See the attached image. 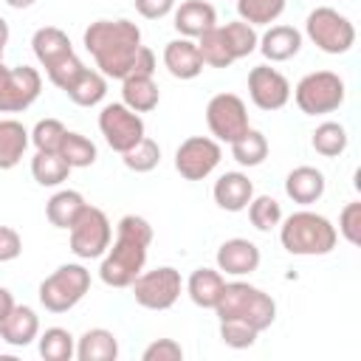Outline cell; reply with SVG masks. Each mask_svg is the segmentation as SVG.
<instances>
[{
	"mask_svg": "<svg viewBox=\"0 0 361 361\" xmlns=\"http://www.w3.org/2000/svg\"><path fill=\"white\" fill-rule=\"evenodd\" d=\"M23 254V237L11 226H0V262H11Z\"/></svg>",
	"mask_w": 361,
	"mask_h": 361,
	"instance_id": "43",
	"label": "cell"
},
{
	"mask_svg": "<svg viewBox=\"0 0 361 361\" xmlns=\"http://www.w3.org/2000/svg\"><path fill=\"white\" fill-rule=\"evenodd\" d=\"M257 336L259 333L251 324H245V322H237V319H223L220 322V338L231 350H248V347H254L257 344Z\"/></svg>",
	"mask_w": 361,
	"mask_h": 361,
	"instance_id": "40",
	"label": "cell"
},
{
	"mask_svg": "<svg viewBox=\"0 0 361 361\" xmlns=\"http://www.w3.org/2000/svg\"><path fill=\"white\" fill-rule=\"evenodd\" d=\"M42 90V76L31 65L6 68L0 62V113H23L28 110Z\"/></svg>",
	"mask_w": 361,
	"mask_h": 361,
	"instance_id": "13",
	"label": "cell"
},
{
	"mask_svg": "<svg viewBox=\"0 0 361 361\" xmlns=\"http://www.w3.org/2000/svg\"><path fill=\"white\" fill-rule=\"evenodd\" d=\"M31 144V133L17 118H0V169H14Z\"/></svg>",
	"mask_w": 361,
	"mask_h": 361,
	"instance_id": "27",
	"label": "cell"
},
{
	"mask_svg": "<svg viewBox=\"0 0 361 361\" xmlns=\"http://www.w3.org/2000/svg\"><path fill=\"white\" fill-rule=\"evenodd\" d=\"M133 296L135 305L147 307V310H169L183 290V279L180 271L172 265H158L152 271H141L133 279Z\"/></svg>",
	"mask_w": 361,
	"mask_h": 361,
	"instance_id": "9",
	"label": "cell"
},
{
	"mask_svg": "<svg viewBox=\"0 0 361 361\" xmlns=\"http://www.w3.org/2000/svg\"><path fill=\"white\" fill-rule=\"evenodd\" d=\"M290 93H293L296 107L305 116H324L344 104L347 85L333 71H313V73H305Z\"/></svg>",
	"mask_w": 361,
	"mask_h": 361,
	"instance_id": "7",
	"label": "cell"
},
{
	"mask_svg": "<svg viewBox=\"0 0 361 361\" xmlns=\"http://www.w3.org/2000/svg\"><path fill=\"white\" fill-rule=\"evenodd\" d=\"M133 3L144 20H164L166 14L175 11V0H133Z\"/></svg>",
	"mask_w": 361,
	"mask_h": 361,
	"instance_id": "44",
	"label": "cell"
},
{
	"mask_svg": "<svg viewBox=\"0 0 361 361\" xmlns=\"http://www.w3.org/2000/svg\"><path fill=\"white\" fill-rule=\"evenodd\" d=\"M85 197H82V192H76V189H59V192H54L51 197H48V203H45V217H48V223L51 226H56V228H71L76 220H79V214L85 212Z\"/></svg>",
	"mask_w": 361,
	"mask_h": 361,
	"instance_id": "28",
	"label": "cell"
},
{
	"mask_svg": "<svg viewBox=\"0 0 361 361\" xmlns=\"http://www.w3.org/2000/svg\"><path fill=\"white\" fill-rule=\"evenodd\" d=\"M3 3L11 6V8H20V11H23V8H31L37 0H3Z\"/></svg>",
	"mask_w": 361,
	"mask_h": 361,
	"instance_id": "48",
	"label": "cell"
},
{
	"mask_svg": "<svg viewBox=\"0 0 361 361\" xmlns=\"http://www.w3.org/2000/svg\"><path fill=\"white\" fill-rule=\"evenodd\" d=\"M8 23L0 17V62H3V54H6V45H8Z\"/></svg>",
	"mask_w": 361,
	"mask_h": 361,
	"instance_id": "47",
	"label": "cell"
},
{
	"mask_svg": "<svg viewBox=\"0 0 361 361\" xmlns=\"http://www.w3.org/2000/svg\"><path fill=\"white\" fill-rule=\"evenodd\" d=\"M245 209H248V220L257 231H271L282 223V206L271 195H254Z\"/></svg>",
	"mask_w": 361,
	"mask_h": 361,
	"instance_id": "37",
	"label": "cell"
},
{
	"mask_svg": "<svg viewBox=\"0 0 361 361\" xmlns=\"http://www.w3.org/2000/svg\"><path fill=\"white\" fill-rule=\"evenodd\" d=\"M62 93L79 107H96L107 96V76L96 68H82Z\"/></svg>",
	"mask_w": 361,
	"mask_h": 361,
	"instance_id": "24",
	"label": "cell"
},
{
	"mask_svg": "<svg viewBox=\"0 0 361 361\" xmlns=\"http://www.w3.org/2000/svg\"><path fill=\"white\" fill-rule=\"evenodd\" d=\"M59 155L68 161L71 169H85V166H93L96 164L99 149H96V144L87 135L68 130L65 138H62V144H59Z\"/></svg>",
	"mask_w": 361,
	"mask_h": 361,
	"instance_id": "31",
	"label": "cell"
},
{
	"mask_svg": "<svg viewBox=\"0 0 361 361\" xmlns=\"http://www.w3.org/2000/svg\"><path fill=\"white\" fill-rule=\"evenodd\" d=\"M350 245H361V203L353 200L341 209L338 214V228H336Z\"/></svg>",
	"mask_w": 361,
	"mask_h": 361,
	"instance_id": "41",
	"label": "cell"
},
{
	"mask_svg": "<svg viewBox=\"0 0 361 361\" xmlns=\"http://www.w3.org/2000/svg\"><path fill=\"white\" fill-rule=\"evenodd\" d=\"M90 290V271L82 262H65L39 282V305L48 313H68Z\"/></svg>",
	"mask_w": 361,
	"mask_h": 361,
	"instance_id": "6",
	"label": "cell"
},
{
	"mask_svg": "<svg viewBox=\"0 0 361 361\" xmlns=\"http://www.w3.org/2000/svg\"><path fill=\"white\" fill-rule=\"evenodd\" d=\"M14 305H17V302H14V296H11V290L0 285V322H3V319H6L8 313H11V307H14Z\"/></svg>",
	"mask_w": 361,
	"mask_h": 361,
	"instance_id": "46",
	"label": "cell"
},
{
	"mask_svg": "<svg viewBox=\"0 0 361 361\" xmlns=\"http://www.w3.org/2000/svg\"><path fill=\"white\" fill-rule=\"evenodd\" d=\"M39 355L45 361H71L76 358V338L65 327H48L45 333L37 336Z\"/></svg>",
	"mask_w": 361,
	"mask_h": 361,
	"instance_id": "29",
	"label": "cell"
},
{
	"mask_svg": "<svg viewBox=\"0 0 361 361\" xmlns=\"http://www.w3.org/2000/svg\"><path fill=\"white\" fill-rule=\"evenodd\" d=\"M248 96H251L254 107L274 113L290 102V82L282 71H276L271 65H257L248 71Z\"/></svg>",
	"mask_w": 361,
	"mask_h": 361,
	"instance_id": "15",
	"label": "cell"
},
{
	"mask_svg": "<svg viewBox=\"0 0 361 361\" xmlns=\"http://www.w3.org/2000/svg\"><path fill=\"white\" fill-rule=\"evenodd\" d=\"M82 42L107 79H124L133 73L138 48H141V28L133 20H96L85 28Z\"/></svg>",
	"mask_w": 361,
	"mask_h": 361,
	"instance_id": "1",
	"label": "cell"
},
{
	"mask_svg": "<svg viewBox=\"0 0 361 361\" xmlns=\"http://www.w3.org/2000/svg\"><path fill=\"white\" fill-rule=\"evenodd\" d=\"M231 158L240 166H259L268 158V138L259 130L248 127L237 141H231Z\"/></svg>",
	"mask_w": 361,
	"mask_h": 361,
	"instance_id": "32",
	"label": "cell"
},
{
	"mask_svg": "<svg viewBox=\"0 0 361 361\" xmlns=\"http://www.w3.org/2000/svg\"><path fill=\"white\" fill-rule=\"evenodd\" d=\"M347 144H350V135L338 121H322L310 135V147L324 158H338L347 149Z\"/></svg>",
	"mask_w": 361,
	"mask_h": 361,
	"instance_id": "30",
	"label": "cell"
},
{
	"mask_svg": "<svg viewBox=\"0 0 361 361\" xmlns=\"http://www.w3.org/2000/svg\"><path fill=\"white\" fill-rule=\"evenodd\" d=\"M39 336V316L28 305H14L11 313L0 322V338L8 347H28Z\"/></svg>",
	"mask_w": 361,
	"mask_h": 361,
	"instance_id": "21",
	"label": "cell"
},
{
	"mask_svg": "<svg viewBox=\"0 0 361 361\" xmlns=\"http://www.w3.org/2000/svg\"><path fill=\"white\" fill-rule=\"evenodd\" d=\"M121 161L130 172H152L161 164V147L152 138H141L135 147H130L127 152H121Z\"/></svg>",
	"mask_w": 361,
	"mask_h": 361,
	"instance_id": "38",
	"label": "cell"
},
{
	"mask_svg": "<svg viewBox=\"0 0 361 361\" xmlns=\"http://www.w3.org/2000/svg\"><path fill=\"white\" fill-rule=\"evenodd\" d=\"M214 313L217 319H237V322H245L251 324L257 333L268 330L276 319V302L271 293H265L262 288H254L248 282H226L217 305H214Z\"/></svg>",
	"mask_w": 361,
	"mask_h": 361,
	"instance_id": "4",
	"label": "cell"
},
{
	"mask_svg": "<svg viewBox=\"0 0 361 361\" xmlns=\"http://www.w3.org/2000/svg\"><path fill=\"white\" fill-rule=\"evenodd\" d=\"M65 133L68 127L59 118H39L31 130V144L37 147V152H59Z\"/></svg>",
	"mask_w": 361,
	"mask_h": 361,
	"instance_id": "39",
	"label": "cell"
},
{
	"mask_svg": "<svg viewBox=\"0 0 361 361\" xmlns=\"http://www.w3.org/2000/svg\"><path fill=\"white\" fill-rule=\"evenodd\" d=\"M288 0H237V14L248 25H271L282 17Z\"/></svg>",
	"mask_w": 361,
	"mask_h": 361,
	"instance_id": "35",
	"label": "cell"
},
{
	"mask_svg": "<svg viewBox=\"0 0 361 361\" xmlns=\"http://www.w3.org/2000/svg\"><path fill=\"white\" fill-rule=\"evenodd\" d=\"M152 243V226L141 214H124L116 226V240H110L102 254L99 276L110 288H130L133 279L147 265V248Z\"/></svg>",
	"mask_w": 361,
	"mask_h": 361,
	"instance_id": "2",
	"label": "cell"
},
{
	"mask_svg": "<svg viewBox=\"0 0 361 361\" xmlns=\"http://www.w3.org/2000/svg\"><path fill=\"white\" fill-rule=\"evenodd\" d=\"M31 51L37 56V62L45 68V76L51 85H56L59 90H65L73 76L85 68L82 59L73 54V45L68 39V34L56 25H42L34 31L31 37Z\"/></svg>",
	"mask_w": 361,
	"mask_h": 361,
	"instance_id": "5",
	"label": "cell"
},
{
	"mask_svg": "<svg viewBox=\"0 0 361 361\" xmlns=\"http://www.w3.org/2000/svg\"><path fill=\"white\" fill-rule=\"evenodd\" d=\"M197 51H200L203 65H209V68H228V65L234 62L231 48H228V42H226L220 25H214V28H209V31H203V34L197 37Z\"/></svg>",
	"mask_w": 361,
	"mask_h": 361,
	"instance_id": "34",
	"label": "cell"
},
{
	"mask_svg": "<svg viewBox=\"0 0 361 361\" xmlns=\"http://www.w3.org/2000/svg\"><path fill=\"white\" fill-rule=\"evenodd\" d=\"M305 34L307 39L324 51V54H347L353 45H355V25L347 14H341L338 8H330V6H319L307 14L305 20Z\"/></svg>",
	"mask_w": 361,
	"mask_h": 361,
	"instance_id": "8",
	"label": "cell"
},
{
	"mask_svg": "<svg viewBox=\"0 0 361 361\" xmlns=\"http://www.w3.org/2000/svg\"><path fill=\"white\" fill-rule=\"evenodd\" d=\"M279 243L293 257H324L336 248L338 231L324 214L299 209L279 223Z\"/></svg>",
	"mask_w": 361,
	"mask_h": 361,
	"instance_id": "3",
	"label": "cell"
},
{
	"mask_svg": "<svg viewBox=\"0 0 361 361\" xmlns=\"http://www.w3.org/2000/svg\"><path fill=\"white\" fill-rule=\"evenodd\" d=\"M257 51L268 62H288L302 51V31L293 28V25H271L259 37Z\"/></svg>",
	"mask_w": 361,
	"mask_h": 361,
	"instance_id": "22",
	"label": "cell"
},
{
	"mask_svg": "<svg viewBox=\"0 0 361 361\" xmlns=\"http://www.w3.org/2000/svg\"><path fill=\"white\" fill-rule=\"evenodd\" d=\"M121 102L135 110V113H149L158 107L161 102V90L155 85L152 76H144V73H130L121 79Z\"/></svg>",
	"mask_w": 361,
	"mask_h": 361,
	"instance_id": "25",
	"label": "cell"
},
{
	"mask_svg": "<svg viewBox=\"0 0 361 361\" xmlns=\"http://www.w3.org/2000/svg\"><path fill=\"white\" fill-rule=\"evenodd\" d=\"M76 358L79 361H116L118 338L107 327H90L76 338Z\"/></svg>",
	"mask_w": 361,
	"mask_h": 361,
	"instance_id": "26",
	"label": "cell"
},
{
	"mask_svg": "<svg viewBox=\"0 0 361 361\" xmlns=\"http://www.w3.org/2000/svg\"><path fill=\"white\" fill-rule=\"evenodd\" d=\"M99 133L104 135L107 147L121 155V152H127L130 147H135L144 138L147 127H144L141 113L130 110L124 102H110L99 113Z\"/></svg>",
	"mask_w": 361,
	"mask_h": 361,
	"instance_id": "11",
	"label": "cell"
},
{
	"mask_svg": "<svg viewBox=\"0 0 361 361\" xmlns=\"http://www.w3.org/2000/svg\"><path fill=\"white\" fill-rule=\"evenodd\" d=\"M172 25L180 37L197 39L203 31L217 25V11L209 0H183L172 14Z\"/></svg>",
	"mask_w": 361,
	"mask_h": 361,
	"instance_id": "18",
	"label": "cell"
},
{
	"mask_svg": "<svg viewBox=\"0 0 361 361\" xmlns=\"http://www.w3.org/2000/svg\"><path fill=\"white\" fill-rule=\"evenodd\" d=\"M217 271L220 274H228V276H248L259 268V248L257 243L245 240V237H231L226 240L220 248H217Z\"/></svg>",
	"mask_w": 361,
	"mask_h": 361,
	"instance_id": "16",
	"label": "cell"
},
{
	"mask_svg": "<svg viewBox=\"0 0 361 361\" xmlns=\"http://www.w3.org/2000/svg\"><path fill=\"white\" fill-rule=\"evenodd\" d=\"M226 288V276L217 271V268H195L186 279V293L189 299L203 307V310H214L220 293Z\"/></svg>",
	"mask_w": 361,
	"mask_h": 361,
	"instance_id": "23",
	"label": "cell"
},
{
	"mask_svg": "<svg viewBox=\"0 0 361 361\" xmlns=\"http://www.w3.org/2000/svg\"><path fill=\"white\" fill-rule=\"evenodd\" d=\"M206 127L214 141H237L248 124V107L237 93H214L206 104Z\"/></svg>",
	"mask_w": 361,
	"mask_h": 361,
	"instance_id": "12",
	"label": "cell"
},
{
	"mask_svg": "<svg viewBox=\"0 0 361 361\" xmlns=\"http://www.w3.org/2000/svg\"><path fill=\"white\" fill-rule=\"evenodd\" d=\"M212 197L223 212H243L254 197V180L245 172H223L212 186Z\"/></svg>",
	"mask_w": 361,
	"mask_h": 361,
	"instance_id": "17",
	"label": "cell"
},
{
	"mask_svg": "<svg viewBox=\"0 0 361 361\" xmlns=\"http://www.w3.org/2000/svg\"><path fill=\"white\" fill-rule=\"evenodd\" d=\"M324 189H327L324 172L316 169V166L302 164V166H293V169L285 175V195H288L293 203H299V206H310V203L322 200Z\"/></svg>",
	"mask_w": 361,
	"mask_h": 361,
	"instance_id": "19",
	"label": "cell"
},
{
	"mask_svg": "<svg viewBox=\"0 0 361 361\" xmlns=\"http://www.w3.org/2000/svg\"><path fill=\"white\" fill-rule=\"evenodd\" d=\"M220 28H223V37H226V42H228V48H231L234 62H237V59H245V56H251V54L257 51L259 34H257L254 25H248V23H243V20H231V23H226V25H220Z\"/></svg>",
	"mask_w": 361,
	"mask_h": 361,
	"instance_id": "36",
	"label": "cell"
},
{
	"mask_svg": "<svg viewBox=\"0 0 361 361\" xmlns=\"http://www.w3.org/2000/svg\"><path fill=\"white\" fill-rule=\"evenodd\" d=\"M68 231H71V251L79 259H99L113 240L110 217L99 206H90V203L85 206V212Z\"/></svg>",
	"mask_w": 361,
	"mask_h": 361,
	"instance_id": "10",
	"label": "cell"
},
{
	"mask_svg": "<svg viewBox=\"0 0 361 361\" xmlns=\"http://www.w3.org/2000/svg\"><path fill=\"white\" fill-rule=\"evenodd\" d=\"M155 68H158V62H155V54H152L147 45H141V48H138V56H135V65H133V73H144V76H152V73H155Z\"/></svg>",
	"mask_w": 361,
	"mask_h": 361,
	"instance_id": "45",
	"label": "cell"
},
{
	"mask_svg": "<svg viewBox=\"0 0 361 361\" xmlns=\"http://www.w3.org/2000/svg\"><path fill=\"white\" fill-rule=\"evenodd\" d=\"M144 361H180L183 358V347L175 338H155L144 353Z\"/></svg>",
	"mask_w": 361,
	"mask_h": 361,
	"instance_id": "42",
	"label": "cell"
},
{
	"mask_svg": "<svg viewBox=\"0 0 361 361\" xmlns=\"http://www.w3.org/2000/svg\"><path fill=\"white\" fill-rule=\"evenodd\" d=\"M164 68L175 76V79H195L203 71V59L197 51V42L189 37H178L172 42H166L164 48Z\"/></svg>",
	"mask_w": 361,
	"mask_h": 361,
	"instance_id": "20",
	"label": "cell"
},
{
	"mask_svg": "<svg viewBox=\"0 0 361 361\" xmlns=\"http://www.w3.org/2000/svg\"><path fill=\"white\" fill-rule=\"evenodd\" d=\"M220 161H223V147L209 135H189L175 149V169L183 180L209 178L220 166Z\"/></svg>",
	"mask_w": 361,
	"mask_h": 361,
	"instance_id": "14",
	"label": "cell"
},
{
	"mask_svg": "<svg viewBox=\"0 0 361 361\" xmlns=\"http://www.w3.org/2000/svg\"><path fill=\"white\" fill-rule=\"evenodd\" d=\"M31 175L39 186H59L68 180L71 166L59 152H37L31 158Z\"/></svg>",
	"mask_w": 361,
	"mask_h": 361,
	"instance_id": "33",
	"label": "cell"
}]
</instances>
